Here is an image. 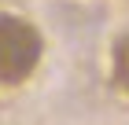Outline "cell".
Wrapping results in <instances>:
<instances>
[{"mask_svg":"<svg viewBox=\"0 0 129 125\" xmlns=\"http://www.w3.org/2000/svg\"><path fill=\"white\" fill-rule=\"evenodd\" d=\"M44 40L37 26L19 15H0V85H22L37 70Z\"/></svg>","mask_w":129,"mask_h":125,"instance_id":"1","label":"cell"},{"mask_svg":"<svg viewBox=\"0 0 129 125\" xmlns=\"http://www.w3.org/2000/svg\"><path fill=\"white\" fill-rule=\"evenodd\" d=\"M114 81L129 92V33L114 40Z\"/></svg>","mask_w":129,"mask_h":125,"instance_id":"2","label":"cell"}]
</instances>
